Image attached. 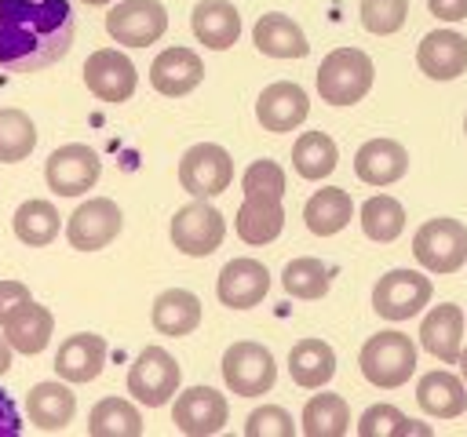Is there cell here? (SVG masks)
Here are the masks:
<instances>
[{
    "mask_svg": "<svg viewBox=\"0 0 467 437\" xmlns=\"http://www.w3.org/2000/svg\"><path fill=\"white\" fill-rule=\"evenodd\" d=\"M416 66L431 80H456L467 73V36L456 29H434L416 44Z\"/></svg>",
    "mask_w": 467,
    "mask_h": 437,
    "instance_id": "obj_17",
    "label": "cell"
},
{
    "mask_svg": "<svg viewBox=\"0 0 467 437\" xmlns=\"http://www.w3.org/2000/svg\"><path fill=\"white\" fill-rule=\"evenodd\" d=\"M171 244L190 255V259H204L212 255L223 237H226V218L219 208H212L204 197H193L190 204H182L175 215H171Z\"/></svg>",
    "mask_w": 467,
    "mask_h": 437,
    "instance_id": "obj_6",
    "label": "cell"
},
{
    "mask_svg": "<svg viewBox=\"0 0 467 437\" xmlns=\"http://www.w3.org/2000/svg\"><path fill=\"white\" fill-rule=\"evenodd\" d=\"M361 375L379 390H398L416 371V342L401 331H376L358 353Z\"/></svg>",
    "mask_w": 467,
    "mask_h": 437,
    "instance_id": "obj_3",
    "label": "cell"
},
{
    "mask_svg": "<svg viewBox=\"0 0 467 437\" xmlns=\"http://www.w3.org/2000/svg\"><path fill=\"white\" fill-rule=\"evenodd\" d=\"M427 7L441 22H463L467 18V0H427Z\"/></svg>",
    "mask_w": 467,
    "mask_h": 437,
    "instance_id": "obj_44",
    "label": "cell"
},
{
    "mask_svg": "<svg viewBox=\"0 0 467 437\" xmlns=\"http://www.w3.org/2000/svg\"><path fill=\"white\" fill-rule=\"evenodd\" d=\"M51 331H55V317H51V310L40 306V302H33V299H29L7 324H4V339H7L18 353H26V357L40 353V350L51 342Z\"/></svg>",
    "mask_w": 467,
    "mask_h": 437,
    "instance_id": "obj_30",
    "label": "cell"
},
{
    "mask_svg": "<svg viewBox=\"0 0 467 437\" xmlns=\"http://www.w3.org/2000/svg\"><path fill=\"white\" fill-rule=\"evenodd\" d=\"M88 7H106V4H113V0H84Z\"/></svg>",
    "mask_w": 467,
    "mask_h": 437,
    "instance_id": "obj_47",
    "label": "cell"
},
{
    "mask_svg": "<svg viewBox=\"0 0 467 437\" xmlns=\"http://www.w3.org/2000/svg\"><path fill=\"white\" fill-rule=\"evenodd\" d=\"M252 44L266 58H306V51H310L306 33L299 29V22H292L281 11L259 15V22L252 25Z\"/></svg>",
    "mask_w": 467,
    "mask_h": 437,
    "instance_id": "obj_24",
    "label": "cell"
},
{
    "mask_svg": "<svg viewBox=\"0 0 467 437\" xmlns=\"http://www.w3.org/2000/svg\"><path fill=\"white\" fill-rule=\"evenodd\" d=\"M88 433L91 437H139L142 415L124 397H102L88 415Z\"/></svg>",
    "mask_w": 467,
    "mask_h": 437,
    "instance_id": "obj_34",
    "label": "cell"
},
{
    "mask_svg": "<svg viewBox=\"0 0 467 437\" xmlns=\"http://www.w3.org/2000/svg\"><path fill=\"white\" fill-rule=\"evenodd\" d=\"M350 218H354V200L339 186H325L303 204V222L314 237H336L339 229H347Z\"/></svg>",
    "mask_w": 467,
    "mask_h": 437,
    "instance_id": "obj_29",
    "label": "cell"
},
{
    "mask_svg": "<svg viewBox=\"0 0 467 437\" xmlns=\"http://www.w3.org/2000/svg\"><path fill=\"white\" fill-rule=\"evenodd\" d=\"M241 189H244V197H285V171H281V164L277 160H252L248 168H244V175H241Z\"/></svg>",
    "mask_w": 467,
    "mask_h": 437,
    "instance_id": "obj_40",
    "label": "cell"
},
{
    "mask_svg": "<svg viewBox=\"0 0 467 437\" xmlns=\"http://www.w3.org/2000/svg\"><path fill=\"white\" fill-rule=\"evenodd\" d=\"M372 58L361 47H336L317 66V95L328 106H354L372 87Z\"/></svg>",
    "mask_w": 467,
    "mask_h": 437,
    "instance_id": "obj_2",
    "label": "cell"
},
{
    "mask_svg": "<svg viewBox=\"0 0 467 437\" xmlns=\"http://www.w3.org/2000/svg\"><path fill=\"white\" fill-rule=\"evenodd\" d=\"M416 404L434 419H456L467 412V386L452 371L434 368L416 382Z\"/></svg>",
    "mask_w": 467,
    "mask_h": 437,
    "instance_id": "obj_26",
    "label": "cell"
},
{
    "mask_svg": "<svg viewBox=\"0 0 467 437\" xmlns=\"http://www.w3.org/2000/svg\"><path fill=\"white\" fill-rule=\"evenodd\" d=\"M22 433V419H18V408L15 401L0 390V437H18Z\"/></svg>",
    "mask_w": 467,
    "mask_h": 437,
    "instance_id": "obj_43",
    "label": "cell"
},
{
    "mask_svg": "<svg viewBox=\"0 0 467 437\" xmlns=\"http://www.w3.org/2000/svg\"><path fill=\"white\" fill-rule=\"evenodd\" d=\"M230 182H234V160H230V153L223 146L197 142V146H190L182 153V160H179V186L190 197L212 200V197L226 193Z\"/></svg>",
    "mask_w": 467,
    "mask_h": 437,
    "instance_id": "obj_8",
    "label": "cell"
},
{
    "mask_svg": "<svg viewBox=\"0 0 467 437\" xmlns=\"http://www.w3.org/2000/svg\"><path fill=\"white\" fill-rule=\"evenodd\" d=\"M11 353H15V346H11V342H7L4 335H0V375H4L7 368H11Z\"/></svg>",
    "mask_w": 467,
    "mask_h": 437,
    "instance_id": "obj_45",
    "label": "cell"
},
{
    "mask_svg": "<svg viewBox=\"0 0 467 437\" xmlns=\"http://www.w3.org/2000/svg\"><path fill=\"white\" fill-rule=\"evenodd\" d=\"M299 422L306 437H343L350 430V404L339 393H314Z\"/></svg>",
    "mask_w": 467,
    "mask_h": 437,
    "instance_id": "obj_33",
    "label": "cell"
},
{
    "mask_svg": "<svg viewBox=\"0 0 467 437\" xmlns=\"http://www.w3.org/2000/svg\"><path fill=\"white\" fill-rule=\"evenodd\" d=\"M431 277L420 269H390L372 288V310L383 320H409L431 302Z\"/></svg>",
    "mask_w": 467,
    "mask_h": 437,
    "instance_id": "obj_9",
    "label": "cell"
},
{
    "mask_svg": "<svg viewBox=\"0 0 467 437\" xmlns=\"http://www.w3.org/2000/svg\"><path fill=\"white\" fill-rule=\"evenodd\" d=\"M306 113H310V98L292 80H274L255 98V120L263 124V131H274V135L296 131L306 120Z\"/></svg>",
    "mask_w": 467,
    "mask_h": 437,
    "instance_id": "obj_15",
    "label": "cell"
},
{
    "mask_svg": "<svg viewBox=\"0 0 467 437\" xmlns=\"http://www.w3.org/2000/svg\"><path fill=\"white\" fill-rule=\"evenodd\" d=\"M106 368V339L95 331L69 335L55 353V371L66 382H91Z\"/></svg>",
    "mask_w": 467,
    "mask_h": 437,
    "instance_id": "obj_20",
    "label": "cell"
},
{
    "mask_svg": "<svg viewBox=\"0 0 467 437\" xmlns=\"http://www.w3.org/2000/svg\"><path fill=\"white\" fill-rule=\"evenodd\" d=\"M336 160H339V149L325 131H303L292 146V168L306 182L328 178L336 171Z\"/></svg>",
    "mask_w": 467,
    "mask_h": 437,
    "instance_id": "obj_32",
    "label": "cell"
},
{
    "mask_svg": "<svg viewBox=\"0 0 467 437\" xmlns=\"http://www.w3.org/2000/svg\"><path fill=\"white\" fill-rule=\"evenodd\" d=\"M33 295H29V288L22 284V280H0V328L29 302Z\"/></svg>",
    "mask_w": 467,
    "mask_h": 437,
    "instance_id": "obj_42",
    "label": "cell"
},
{
    "mask_svg": "<svg viewBox=\"0 0 467 437\" xmlns=\"http://www.w3.org/2000/svg\"><path fill=\"white\" fill-rule=\"evenodd\" d=\"M84 84L95 98L102 102H128L135 95V84H139V73H135V62L117 51V47H99L88 55L84 62Z\"/></svg>",
    "mask_w": 467,
    "mask_h": 437,
    "instance_id": "obj_14",
    "label": "cell"
},
{
    "mask_svg": "<svg viewBox=\"0 0 467 437\" xmlns=\"http://www.w3.org/2000/svg\"><path fill=\"white\" fill-rule=\"evenodd\" d=\"M412 255L427 273H456L467 262V226L460 218H427L412 237Z\"/></svg>",
    "mask_w": 467,
    "mask_h": 437,
    "instance_id": "obj_4",
    "label": "cell"
},
{
    "mask_svg": "<svg viewBox=\"0 0 467 437\" xmlns=\"http://www.w3.org/2000/svg\"><path fill=\"white\" fill-rule=\"evenodd\" d=\"M234 229L244 244H270L285 229V208L277 197H244L234 218Z\"/></svg>",
    "mask_w": 467,
    "mask_h": 437,
    "instance_id": "obj_25",
    "label": "cell"
},
{
    "mask_svg": "<svg viewBox=\"0 0 467 437\" xmlns=\"http://www.w3.org/2000/svg\"><path fill=\"white\" fill-rule=\"evenodd\" d=\"M463 131H467V117H463Z\"/></svg>",
    "mask_w": 467,
    "mask_h": 437,
    "instance_id": "obj_48",
    "label": "cell"
},
{
    "mask_svg": "<svg viewBox=\"0 0 467 437\" xmlns=\"http://www.w3.org/2000/svg\"><path fill=\"white\" fill-rule=\"evenodd\" d=\"M36 146V124L29 120V113L7 106L0 109V164H18L33 153Z\"/></svg>",
    "mask_w": 467,
    "mask_h": 437,
    "instance_id": "obj_37",
    "label": "cell"
},
{
    "mask_svg": "<svg viewBox=\"0 0 467 437\" xmlns=\"http://www.w3.org/2000/svg\"><path fill=\"white\" fill-rule=\"evenodd\" d=\"M102 175V160L91 146L84 142H66L58 146L47 164H44V178H47V189L58 193V197H80L88 193Z\"/></svg>",
    "mask_w": 467,
    "mask_h": 437,
    "instance_id": "obj_10",
    "label": "cell"
},
{
    "mask_svg": "<svg viewBox=\"0 0 467 437\" xmlns=\"http://www.w3.org/2000/svg\"><path fill=\"white\" fill-rule=\"evenodd\" d=\"M405 229V208L387 197V193H376L361 204V233L376 244H390L398 240V233Z\"/></svg>",
    "mask_w": 467,
    "mask_h": 437,
    "instance_id": "obj_36",
    "label": "cell"
},
{
    "mask_svg": "<svg viewBox=\"0 0 467 437\" xmlns=\"http://www.w3.org/2000/svg\"><path fill=\"white\" fill-rule=\"evenodd\" d=\"M150 320H153V328L161 335L182 339L201 324V299L193 291H186V288H168V291H161L153 299Z\"/></svg>",
    "mask_w": 467,
    "mask_h": 437,
    "instance_id": "obj_27",
    "label": "cell"
},
{
    "mask_svg": "<svg viewBox=\"0 0 467 437\" xmlns=\"http://www.w3.org/2000/svg\"><path fill=\"white\" fill-rule=\"evenodd\" d=\"M26 415H29V422H33L36 430L58 433V430H66V426L73 422V415H77V397H73V390L66 386V379H62V382H36V386L26 393Z\"/></svg>",
    "mask_w": 467,
    "mask_h": 437,
    "instance_id": "obj_22",
    "label": "cell"
},
{
    "mask_svg": "<svg viewBox=\"0 0 467 437\" xmlns=\"http://www.w3.org/2000/svg\"><path fill=\"white\" fill-rule=\"evenodd\" d=\"M190 29L204 47L226 51L241 36V15L230 0H197L190 15Z\"/></svg>",
    "mask_w": 467,
    "mask_h": 437,
    "instance_id": "obj_23",
    "label": "cell"
},
{
    "mask_svg": "<svg viewBox=\"0 0 467 437\" xmlns=\"http://www.w3.org/2000/svg\"><path fill=\"white\" fill-rule=\"evenodd\" d=\"M409 0H361V25L376 36H390L405 25Z\"/></svg>",
    "mask_w": 467,
    "mask_h": 437,
    "instance_id": "obj_39",
    "label": "cell"
},
{
    "mask_svg": "<svg viewBox=\"0 0 467 437\" xmlns=\"http://www.w3.org/2000/svg\"><path fill=\"white\" fill-rule=\"evenodd\" d=\"M288 375L303 390H321L336 375V350L325 339H299L288 350Z\"/></svg>",
    "mask_w": 467,
    "mask_h": 437,
    "instance_id": "obj_28",
    "label": "cell"
},
{
    "mask_svg": "<svg viewBox=\"0 0 467 437\" xmlns=\"http://www.w3.org/2000/svg\"><path fill=\"white\" fill-rule=\"evenodd\" d=\"M204 80V62L193 47H164L150 66V84L157 95L182 98Z\"/></svg>",
    "mask_w": 467,
    "mask_h": 437,
    "instance_id": "obj_18",
    "label": "cell"
},
{
    "mask_svg": "<svg viewBox=\"0 0 467 437\" xmlns=\"http://www.w3.org/2000/svg\"><path fill=\"white\" fill-rule=\"evenodd\" d=\"M281 288L292 295V299H325L328 295V288H332V269L321 262V259H314V255H299V259H292L288 266H285V273H281Z\"/></svg>",
    "mask_w": 467,
    "mask_h": 437,
    "instance_id": "obj_35",
    "label": "cell"
},
{
    "mask_svg": "<svg viewBox=\"0 0 467 437\" xmlns=\"http://www.w3.org/2000/svg\"><path fill=\"white\" fill-rule=\"evenodd\" d=\"M358 433L361 437H398V433H431V426H416L394 404H372L361 412Z\"/></svg>",
    "mask_w": 467,
    "mask_h": 437,
    "instance_id": "obj_38",
    "label": "cell"
},
{
    "mask_svg": "<svg viewBox=\"0 0 467 437\" xmlns=\"http://www.w3.org/2000/svg\"><path fill=\"white\" fill-rule=\"evenodd\" d=\"M226 419H230V404L212 386H190L171 404V422L186 437H212L226 426Z\"/></svg>",
    "mask_w": 467,
    "mask_h": 437,
    "instance_id": "obj_13",
    "label": "cell"
},
{
    "mask_svg": "<svg viewBox=\"0 0 467 437\" xmlns=\"http://www.w3.org/2000/svg\"><path fill=\"white\" fill-rule=\"evenodd\" d=\"M409 171V153L394 138H368L354 153V175L365 186H390Z\"/></svg>",
    "mask_w": 467,
    "mask_h": 437,
    "instance_id": "obj_21",
    "label": "cell"
},
{
    "mask_svg": "<svg viewBox=\"0 0 467 437\" xmlns=\"http://www.w3.org/2000/svg\"><path fill=\"white\" fill-rule=\"evenodd\" d=\"M270 291V269L259 259H230L215 280V295L230 310H252Z\"/></svg>",
    "mask_w": 467,
    "mask_h": 437,
    "instance_id": "obj_16",
    "label": "cell"
},
{
    "mask_svg": "<svg viewBox=\"0 0 467 437\" xmlns=\"http://www.w3.org/2000/svg\"><path fill=\"white\" fill-rule=\"evenodd\" d=\"M179 379H182L179 361L164 346H146L128 368V393L146 408H161L175 397Z\"/></svg>",
    "mask_w": 467,
    "mask_h": 437,
    "instance_id": "obj_7",
    "label": "cell"
},
{
    "mask_svg": "<svg viewBox=\"0 0 467 437\" xmlns=\"http://www.w3.org/2000/svg\"><path fill=\"white\" fill-rule=\"evenodd\" d=\"M11 226H15V237H18L22 244H29V248H47V244L58 237L62 215H58V208H55L51 200L33 197V200H22V204L15 208Z\"/></svg>",
    "mask_w": 467,
    "mask_h": 437,
    "instance_id": "obj_31",
    "label": "cell"
},
{
    "mask_svg": "<svg viewBox=\"0 0 467 437\" xmlns=\"http://www.w3.org/2000/svg\"><path fill=\"white\" fill-rule=\"evenodd\" d=\"M120 226H124V215H120L117 200H109V197H88L69 215L66 240L77 251H99V248H106L120 233Z\"/></svg>",
    "mask_w": 467,
    "mask_h": 437,
    "instance_id": "obj_12",
    "label": "cell"
},
{
    "mask_svg": "<svg viewBox=\"0 0 467 437\" xmlns=\"http://www.w3.org/2000/svg\"><path fill=\"white\" fill-rule=\"evenodd\" d=\"M456 364H460V371H463V382H467V346L460 350V361H456Z\"/></svg>",
    "mask_w": 467,
    "mask_h": 437,
    "instance_id": "obj_46",
    "label": "cell"
},
{
    "mask_svg": "<svg viewBox=\"0 0 467 437\" xmlns=\"http://www.w3.org/2000/svg\"><path fill=\"white\" fill-rule=\"evenodd\" d=\"M420 346L445 361V364H456L460 361V350H463V313L456 302H441L434 306L423 320H420Z\"/></svg>",
    "mask_w": 467,
    "mask_h": 437,
    "instance_id": "obj_19",
    "label": "cell"
},
{
    "mask_svg": "<svg viewBox=\"0 0 467 437\" xmlns=\"http://www.w3.org/2000/svg\"><path fill=\"white\" fill-rule=\"evenodd\" d=\"M219 368H223V382H226V390L237 393V397H259V393H270L274 382H277L274 353H270L263 342H252V339H241V342L226 346Z\"/></svg>",
    "mask_w": 467,
    "mask_h": 437,
    "instance_id": "obj_5",
    "label": "cell"
},
{
    "mask_svg": "<svg viewBox=\"0 0 467 437\" xmlns=\"http://www.w3.org/2000/svg\"><path fill=\"white\" fill-rule=\"evenodd\" d=\"M69 0H0V69L36 73L73 47Z\"/></svg>",
    "mask_w": 467,
    "mask_h": 437,
    "instance_id": "obj_1",
    "label": "cell"
},
{
    "mask_svg": "<svg viewBox=\"0 0 467 437\" xmlns=\"http://www.w3.org/2000/svg\"><path fill=\"white\" fill-rule=\"evenodd\" d=\"M244 433L248 437H292L296 422L281 404H263L244 419Z\"/></svg>",
    "mask_w": 467,
    "mask_h": 437,
    "instance_id": "obj_41",
    "label": "cell"
},
{
    "mask_svg": "<svg viewBox=\"0 0 467 437\" xmlns=\"http://www.w3.org/2000/svg\"><path fill=\"white\" fill-rule=\"evenodd\" d=\"M168 11L161 0H120L106 15V33L124 47H150L164 36Z\"/></svg>",
    "mask_w": 467,
    "mask_h": 437,
    "instance_id": "obj_11",
    "label": "cell"
}]
</instances>
